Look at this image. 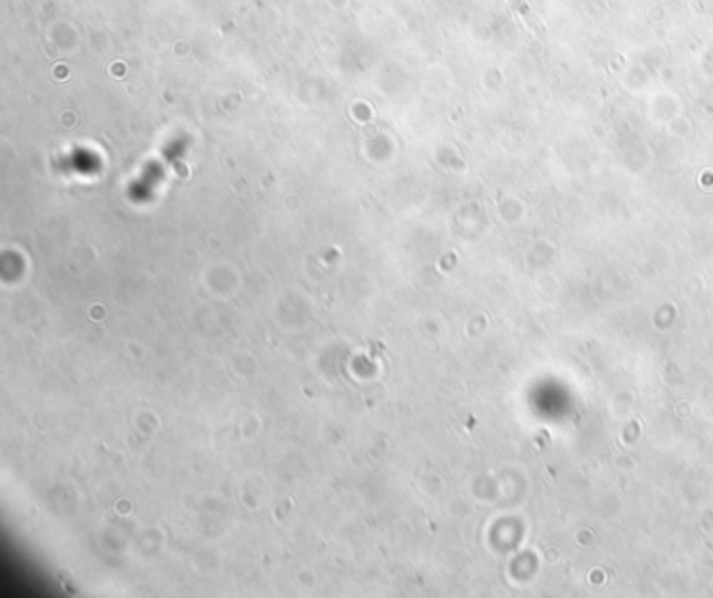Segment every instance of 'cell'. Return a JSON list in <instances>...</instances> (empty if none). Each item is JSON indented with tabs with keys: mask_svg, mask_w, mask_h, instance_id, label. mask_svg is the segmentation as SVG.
I'll use <instances>...</instances> for the list:
<instances>
[{
	"mask_svg": "<svg viewBox=\"0 0 713 598\" xmlns=\"http://www.w3.org/2000/svg\"><path fill=\"white\" fill-rule=\"evenodd\" d=\"M511 2H515V6H517V11L525 17V21L534 28L535 32H537V36H544V28L537 23V19H535L534 15H532V11H530V6L528 4H523L521 0H511Z\"/></svg>",
	"mask_w": 713,
	"mask_h": 598,
	"instance_id": "cell-1",
	"label": "cell"
}]
</instances>
